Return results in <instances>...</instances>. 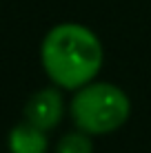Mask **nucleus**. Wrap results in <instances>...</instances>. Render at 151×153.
Listing matches in <instances>:
<instances>
[{
    "label": "nucleus",
    "instance_id": "7ed1b4c3",
    "mask_svg": "<svg viewBox=\"0 0 151 153\" xmlns=\"http://www.w3.org/2000/svg\"><path fill=\"white\" fill-rule=\"evenodd\" d=\"M65 115V100L58 87H45L36 91L25 104V120L42 131H51Z\"/></svg>",
    "mask_w": 151,
    "mask_h": 153
},
{
    "label": "nucleus",
    "instance_id": "f257e3e1",
    "mask_svg": "<svg viewBox=\"0 0 151 153\" xmlns=\"http://www.w3.org/2000/svg\"><path fill=\"white\" fill-rule=\"evenodd\" d=\"M40 62L58 89L78 91L96 80L105 62V49L96 33L78 22H60L47 31L40 45Z\"/></svg>",
    "mask_w": 151,
    "mask_h": 153
},
{
    "label": "nucleus",
    "instance_id": "20e7f679",
    "mask_svg": "<svg viewBox=\"0 0 151 153\" xmlns=\"http://www.w3.org/2000/svg\"><path fill=\"white\" fill-rule=\"evenodd\" d=\"M7 146H9V153H47V149H49L47 131L38 129V126L25 120L9 131Z\"/></svg>",
    "mask_w": 151,
    "mask_h": 153
},
{
    "label": "nucleus",
    "instance_id": "39448f33",
    "mask_svg": "<svg viewBox=\"0 0 151 153\" xmlns=\"http://www.w3.org/2000/svg\"><path fill=\"white\" fill-rule=\"evenodd\" d=\"M56 153H93V142L89 138V133L74 131V133H67L58 140Z\"/></svg>",
    "mask_w": 151,
    "mask_h": 153
},
{
    "label": "nucleus",
    "instance_id": "f03ea898",
    "mask_svg": "<svg viewBox=\"0 0 151 153\" xmlns=\"http://www.w3.org/2000/svg\"><path fill=\"white\" fill-rule=\"evenodd\" d=\"M69 111L78 131L89 135H105L118 131L129 120L131 102L120 87L93 80L74 93Z\"/></svg>",
    "mask_w": 151,
    "mask_h": 153
}]
</instances>
